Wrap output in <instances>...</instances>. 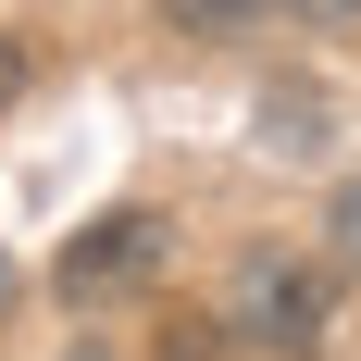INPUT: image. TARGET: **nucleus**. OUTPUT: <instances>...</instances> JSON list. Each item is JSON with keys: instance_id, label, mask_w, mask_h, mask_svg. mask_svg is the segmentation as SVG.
Instances as JSON below:
<instances>
[{"instance_id": "7ed1b4c3", "label": "nucleus", "mask_w": 361, "mask_h": 361, "mask_svg": "<svg viewBox=\"0 0 361 361\" xmlns=\"http://www.w3.org/2000/svg\"><path fill=\"white\" fill-rule=\"evenodd\" d=\"M262 13H274V0H162V25H175V37H250Z\"/></svg>"}, {"instance_id": "20e7f679", "label": "nucleus", "mask_w": 361, "mask_h": 361, "mask_svg": "<svg viewBox=\"0 0 361 361\" xmlns=\"http://www.w3.org/2000/svg\"><path fill=\"white\" fill-rule=\"evenodd\" d=\"M262 149H299V162H312V149H324V100H287V87H274V100H262Z\"/></svg>"}, {"instance_id": "423d86ee", "label": "nucleus", "mask_w": 361, "mask_h": 361, "mask_svg": "<svg viewBox=\"0 0 361 361\" xmlns=\"http://www.w3.org/2000/svg\"><path fill=\"white\" fill-rule=\"evenodd\" d=\"M274 13H287L299 37H349V25H361V0H274Z\"/></svg>"}, {"instance_id": "f257e3e1", "label": "nucleus", "mask_w": 361, "mask_h": 361, "mask_svg": "<svg viewBox=\"0 0 361 361\" xmlns=\"http://www.w3.org/2000/svg\"><path fill=\"white\" fill-rule=\"evenodd\" d=\"M212 324L250 336L262 361H312L324 324H336V274H324L312 250H287V237H250L237 274H224V312H212Z\"/></svg>"}, {"instance_id": "f03ea898", "label": "nucleus", "mask_w": 361, "mask_h": 361, "mask_svg": "<svg viewBox=\"0 0 361 361\" xmlns=\"http://www.w3.org/2000/svg\"><path fill=\"white\" fill-rule=\"evenodd\" d=\"M162 262H175V224L149 212V200H125V212H100V224H75V237H63L50 287H63V299H125V287H149Z\"/></svg>"}, {"instance_id": "6e6552de", "label": "nucleus", "mask_w": 361, "mask_h": 361, "mask_svg": "<svg viewBox=\"0 0 361 361\" xmlns=\"http://www.w3.org/2000/svg\"><path fill=\"white\" fill-rule=\"evenodd\" d=\"M13 100H25V37L0 25V112H13Z\"/></svg>"}, {"instance_id": "1a4fd4ad", "label": "nucleus", "mask_w": 361, "mask_h": 361, "mask_svg": "<svg viewBox=\"0 0 361 361\" xmlns=\"http://www.w3.org/2000/svg\"><path fill=\"white\" fill-rule=\"evenodd\" d=\"M13 299H25V274H13V250H0V312H13Z\"/></svg>"}, {"instance_id": "0eeeda50", "label": "nucleus", "mask_w": 361, "mask_h": 361, "mask_svg": "<svg viewBox=\"0 0 361 361\" xmlns=\"http://www.w3.org/2000/svg\"><path fill=\"white\" fill-rule=\"evenodd\" d=\"M212 336L224 324H162V361H212Z\"/></svg>"}, {"instance_id": "39448f33", "label": "nucleus", "mask_w": 361, "mask_h": 361, "mask_svg": "<svg viewBox=\"0 0 361 361\" xmlns=\"http://www.w3.org/2000/svg\"><path fill=\"white\" fill-rule=\"evenodd\" d=\"M324 274H361V175L324 200Z\"/></svg>"}]
</instances>
